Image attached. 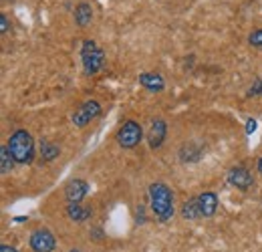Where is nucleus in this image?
<instances>
[{"label":"nucleus","instance_id":"nucleus-1","mask_svg":"<svg viewBox=\"0 0 262 252\" xmlns=\"http://www.w3.org/2000/svg\"><path fill=\"white\" fill-rule=\"evenodd\" d=\"M147 192L154 216L160 222H167L173 216V192L162 182H154Z\"/></svg>","mask_w":262,"mask_h":252},{"label":"nucleus","instance_id":"nucleus-2","mask_svg":"<svg viewBox=\"0 0 262 252\" xmlns=\"http://www.w3.org/2000/svg\"><path fill=\"white\" fill-rule=\"evenodd\" d=\"M8 150L12 154V158L16 163H23V165H29L34 161V154H36V148H34V139L33 135L27 131V129H16L10 137H8Z\"/></svg>","mask_w":262,"mask_h":252},{"label":"nucleus","instance_id":"nucleus-3","mask_svg":"<svg viewBox=\"0 0 262 252\" xmlns=\"http://www.w3.org/2000/svg\"><path fill=\"white\" fill-rule=\"evenodd\" d=\"M81 61H83V69L87 75H97L105 67V51L95 45V40L87 38L81 49Z\"/></svg>","mask_w":262,"mask_h":252},{"label":"nucleus","instance_id":"nucleus-4","mask_svg":"<svg viewBox=\"0 0 262 252\" xmlns=\"http://www.w3.org/2000/svg\"><path fill=\"white\" fill-rule=\"evenodd\" d=\"M141 139H143V127L139 125L137 121H133V119L125 121L123 125L119 127L117 135H115L117 145L123 148V150H133V148H137Z\"/></svg>","mask_w":262,"mask_h":252},{"label":"nucleus","instance_id":"nucleus-5","mask_svg":"<svg viewBox=\"0 0 262 252\" xmlns=\"http://www.w3.org/2000/svg\"><path fill=\"white\" fill-rule=\"evenodd\" d=\"M99 115H101V105H99V101L89 99V101H85V103L71 115V121H73L75 127H85V125H89L95 117H99Z\"/></svg>","mask_w":262,"mask_h":252},{"label":"nucleus","instance_id":"nucleus-6","mask_svg":"<svg viewBox=\"0 0 262 252\" xmlns=\"http://www.w3.org/2000/svg\"><path fill=\"white\" fill-rule=\"evenodd\" d=\"M29 244L34 252H53L57 248V238L49 228H38L31 234Z\"/></svg>","mask_w":262,"mask_h":252},{"label":"nucleus","instance_id":"nucleus-7","mask_svg":"<svg viewBox=\"0 0 262 252\" xmlns=\"http://www.w3.org/2000/svg\"><path fill=\"white\" fill-rule=\"evenodd\" d=\"M89 194V184L81 178H75L71 182H67L65 186V198L69 204H77V202H83V198Z\"/></svg>","mask_w":262,"mask_h":252},{"label":"nucleus","instance_id":"nucleus-8","mask_svg":"<svg viewBox=\"0 0 262 252\" xmlns=\"http://www.w3.org/2000/svg\"><path fill=\"white\" fill-rule=\"evenodd\" d=\"M228 184L236 190H248L252 186V174L244 165H234L228 172Z\"/></svg>","mask_w":262,"mask_h":252},{"label":"nucleus","instance_id":"nucleus-9","mask_svg":"<svg viewBox=\"0 0 262 252\" xmlns=\"http://www.w3.org/2000/svg\"><path fill=\"white\" fill-rule=\"evenodd\" d=\"M198 204H200V212H202V218H212L218 210V194L216 192H202L198 196Z\"/></svg>","mask_w":262,"mask_h":252},{"label":"nucleus","instance_id":"nucleus-10","mask_svg":"<svg viewBox=\"0 0 262 252\" xmlns=\"http://www.w3.org/2000/svg\"><path fill=\"white\" fill-rule=\"evenodd\" d=\"M165 135H167V123H165L164 119H154L151 129H149V133H147L149 148H151V150L162 148V143L165 141Z\"/></svg>","mask_w":262,"mask_h":252},{"label":"nucleus","instance_id":"nucleus-11","mask_svg":"<svg viewBox=\"0 0 262 252\" xmlns=\"http://www.w3.org/2000/svg\"><path fill=\"white\" fill-rule=\"evenodd\" d=\"M139 85L151 93H160L164 91L165 87V79L160 73H141L139 75Z\"/></svg>","mask_w":262,"mask_h":252},{"label":"nucleus","instance_id":"nucleus-12","mask_svg":"<svg viewBox=\"0 0 262 252\" xmlns=\"http://www.w3.org/2000/svg\"><path fill=\"white\" fill-rule=\"evenodd\" d=\"M67 216L73 222H85L93 216V210H91V206H81V202L67 204Z\"/></svg>","mask_w":262,"mask_h":252},{"label":"nucleus","instance_id":"nucleus-13","mask_svg":"<svg viewBox=\"0 0 262 252\" xmlns=\"http://www.w3.org/2000/svg\"><path fill=\"white\" fill-rule=\"evenodd\" d=\"M93 20V6L89 2H81L75 8V23L77 27H87Z\"/></svg>","mask_w":262,"mask_h":252},{"label":"nucleus","instance_id":"nucleus-14","mask_svg":"<svg viewBox=\"0 0 262 252\" xmlns=\"http://www.w3.org/2000/svg\"><path fill=\"white\" fill-rule=\"evenodd\" d=\"M182 218H184V220H196V218H202L198 198H190L188 202L182 204Z\"/></svg>","mask_w":262,"mask_h":252},{"label":"nucleus","instance_id":"nucleus-15","mask_svg":"<svg viewBox=\"0 0 262 252\" xmlns=\"http://www.w3.org/2000/svg\"><path fill=\"white\" fill-rule=\"evenodd\" d=\"M59 154H61V148L57 145V143H53V141H40V158L42 161H53L55 158H59Z\"/></svg>","mask_w":262,"mask_h":252},{"label":"nucleus","instance_id":"nucleus-16","mask_svg":"<svg viewBox=\"0 0 262 252\" xmlns=\"http://www.w3.org/2000/svg\"><path fill=\"white\" fill-rule=\"evenodd\" d=\"M14 158H12V154H10V150H8V145H2L0 148V172L6 176V174H10L12 172V167H14Z\"/></svg>","mask_w":262,"mask_h":252},{"label":"nucleus","instance_id":"nucleus-17","mask_svg":"<svg viewBox=\"0 0 262 252\" xmlns=\"http://www.w3.org/2000/svg\"><path fill=\"white\" fill-rule=\"evenodd\" d=\"M200 156H202V148H196V145H184L180 152V158L184 161H198Z\"/></svg>","mask_w":262,"mask_h":252},{"label":"nucleus","instance_id":"nucleus-18","mask_svg":"<svg viewBox=\"0 0 262 252\" xmlns=\"http://www.w3.org/2000/svg\"><path fill=\"white\" fill-rule=\"evenodd\" d=\"M248 43L254 47V49H260L262 51V29H254V31L248 34Z\"/></svg>","mask_w":262,"mask_h":252},{"label":"nucleus","instance_id":"nucleus-19","mask_svg":"<svg viewBox=\"0 0 262 252\" xmlns=\"http://www.w3.org/2000/svg\"><path fill=\"white\" fill-rule=\"evenodd\" d=\"M258 95H262V79H256L252 87L246 91V97H258Z\"/></svg>","mask_w":262,"mask_h":252},{"label":"nucleus","instance_id":"nucleus-20","mask_svg":"<svg viewBox=\"0 0 262 252\" xmlns=\"http://www.w3.org/2000/svg\"><path fill=\"white\" fill-rule=\"evenodd\" d=\"M10 32V23H8V16L2 12L0 14V34H8Z\"/></svg>","mask_w":262,"mask_h":252},{"label":"nucleus","instance_id":"nucleus-21","mask_svg":"<svg viewBox=\"0 0 262 252\" xmlns=\"http://www.w3.org/2000/svg\"><path fill=\"white\" fill-rule=\"evenodd\" d=\"M254 131H256V119H248V121H246V133L252 135Z\"/></svg>","mask_w":262,"mask_h":252},{"label":"nucleus","instance_id":"nucleus-22","mask_svg":"<svg viewBox=\"0 0 262 252\" xmlns=\"http://www.w3.org/2000/svg\"><path fill=\"white\" fill-rule=\"evenodd\" d=\"M0 252H18L14 246H8V244H0Z\"/></svg>","mask_w":262,"mask_h":252},{"label":"nucleus","instance_id":"nucleus-23","mask_svg":"<svg viewBox=\"0 0 262 252\" xmlns=\"http://www.w3.org/2000/svg\"><path fill=\"white\" fill-rule=\"evenodd\" d=\"M29 220V216H16V218H14V222H16V224H20V222H27Z\"/></svg>","mask_w":262,"mask_h":252},{"label":"nucleus","instance_id":"nucleus-24","mask_svg":"<svg viewBox=\"0 0 262 252\" xmlns=\"http://www.w3.org/2000/svg\"><path fill=\"white\" fill-rule=\"evenodd\" d=\"M256 167H258V172H260V174H262V158L258 159V163H256Z\"/></svg>","mask_w":262,"mask_h":252},{"label":"nucleus","instance_id":"nucleus-25","mask_svg":"<svg viewBox=\"0 0 262 252\" xmlns=\"http://www.w3.org/2000/svg\"><path fill=\"white\" fill-rule=\"evenodd\" d=\"M69 252H81V250H69Z\"/></svg>","mask_w":262,"mask_h":252}]
</instances>
